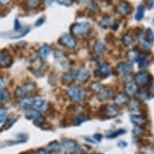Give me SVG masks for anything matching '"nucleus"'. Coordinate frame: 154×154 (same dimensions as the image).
I'll use <instances>...</instances> for the list:
<instances>
[{
  "mask_svg": "<svg viewBox=\"0 0 154 154\" xmlns=\"http://www.w3.org/2000/svg\"><path fill=\"white\" fill-rule=\"evenodd\" d=\"M67 95L71 101L74 103H81L86 99V91L82 86H73L67 91Z\"/></svg>",
  "mask_w": 154,
  "mask_h": 154,
  "instance_id": "nucleus-1",
  "label": "nucleus"
},
{
  "mask_svg": "<svg viewBox=\"0 0 154 154\" xmlns=\"http://www.w3.org/2000/svg\"><path fill=\"white\" fill-rule=\"evenodd\" d=\"M91 25L88 22H80L76 23L71 26L70 32L74 35H80V36H85L88 35L91 31Z\"/></svg>",
  "mask_w": 154,
  "mask_h": 154,
  "instance_id": "nucleus-2",
  "label": "nucleus"
},
{
  "mask_svg": "<svg viewBox=\"0 0 154 154\" xmlns=\"http://www.w3.org/2000/svg\"><path fill=\"white\" fill-rule=\"evenodd\" d=\"M36 88V86L34 82H28V83L23 84V86H19L15 90V94L18 98H23L24 96H27L30 93L33 92Z\"/></svg>",
  "mask_w": 154,
  "mask_h": 154,
  "instance_id": "nucleus-3",
  "label": "nucleus"
},
{
  "mask_svg": "<svg viewBox=\"0 0 154 154\" xmlns=\"http://www.w3.org/2000/svg\"><path fill=\"white\" fill-rule=\"evenodd\" d=\"M59 43L69 49H73L77 45V41H76L75 38L73 37L72 34H69V33L61 35V37L59 40Z\"/></svg>",
  "mask_w": 154,
  "mask_h": 154,
  "instance_id": "nucleus-4",
  "label": "nucleus"
},
{
  "mask_svg": "<svg viewBox=\"0 0 154 154\" xmlns=\"http://www.w3.org/2000/svg\"><path fill=\"white\" fill-rule=\"evenodd\" d=\"M25 117L28 119H32L35 122V124H38V125H40L41 124H44L45 119L42 116V115L41 112L37 110H27L25 113Z\"/></svg>",
  "mask_w": 154,
  "mask_h": 154,
  "instance_id": "nucleus-5",
  "label": "nucleus"
},
{
  "mask_svg": "<svg viewBox=\"0 0 154 154\" xmlns=\"http://www.w3.org/2000/svg\"><path fill=\"white\" fill-rule=\"evenodd\" d=\"M135 82L137 85L139 86H146L148 85V83L150 81V75L149 73H146V72H144V71H140L138 73L135 75Z\"/></svg>",
  "mask_w": 154,
  "mask_h": 154,
  "instance_id": "nucleus-6",
  "label": "nucleus"
},
{
  "mask_svg": "<svg viewBox=\"0 0 154 154\" xmlns=\"http://www.w3.org/2000/svg\"><path fill=\"white\" fill-rule=\"evenodd\" d=\"M116 11L118 14H119L122 16H126L128 14H130L131 11V6L127 1L122 0L119 3V4L116 7Z\"/></svg>",
  "mask_w": 154,
  "mask_h": 154,
  "instance_id": "nucleus-7",
  "label": "nucleus"
},
{
  "mask_svg": "<svg viewBox=\"0 0 154 154\" xmlns=\"http://www.w3.org/2000/svg\"><path fill=\"white\" fill-rule=\"evenodd\" d=\"M91 78V73L88 69L82 67L77 71V80L80 83H86Z\"/></svg>",
  "mask_w": 154,
  "mask_h": 154,
  "instance_id": "nucleus-8",
  "label": "nucleus"
},
{
  "mask_svg": "<svg viewBox=\"0 0 154 154\" xmlns=\"http://www.w3.org/2000/svg\"><path fill=\"white\" fill-rule=\"evenodd\" d=\"M111 69L110 66L106 64H102L101 66H99V69L95 71L96 77H98L99 79H106L107 77L111 75Z\"/></svg>",
  "mask_w": 154,
  "mask_h": 154,
  "instance_id": "nucleus-9",
  "label": "nucleus"
},
{
  "mask_svg": "<svg viewBox=\"0 0 154 154\" xmlns=\"http://www.w3.org/2000/svg\"><path fill=\"white\" fill-rule=\"evenodd\" d=\"M12 64V57L10 53L6 52H0V67H8Z\"/></svg>",
  "mask_w": 154,
  "mask_h": 154,
  "instance_id": "nucleus-10",
  "label": "nucleus"
},
{
  "mask_svg": "<svg viewBox=\"0 0 154 154\" xmlns=\"http://www.w3.org/2000/svg\"><path fill=\"white\" fill-rule=\"evenodd\" d=\"M114 94L113 89L109 86H103V88L102 89V91L98 94V98L101 101H105L107 100L110 98L112 97Z\"/></svg>",
  "mask_w": 154,
  "mask_h": 154,
  "instance_id": "nucleus-11",
  "label": "nucleus"
},
{
  "mask_svg": "<svg viewBox=\"0 0 154 154\" xmlns=\"http://www.w3.org/2000/svg\"><path fill=\"white\" fill-rule=\"evenodd\" d=\"M133 69V66L131 61H127V62H122L119 63L117 66V72L120 74H128L131 73Z\"/></svg>",
  "mask_w": 154,
  "mask_h": 154,
  "instance_id": "nucleus-12",
  "label": "nucleus"
},
{
  "mask_svg": "<svg viewBox=\"0 0 154 154\" xmlns=\"http://www.w3.org/2000/svg\"><path fill=\"white\" fill-rule=\"evenodd\" d=\"M138 91L139 90L137 84L134 82H128L124 86V93L128 97H134L135 95H137Z\"/></svg>",
  "mask_w": 154,
  "mask_h": 154,
  "instance_id": "nucleus-13",
  "label": "nucleus"
},
{
  "mask_svg": "<svg viewBox=\"0 0 154 154\" xmlns=\"http://www.w3.org/2000/svg\"><path fill=\"white\" fill-rule=\"evenodd\" d=\"M119 113V108L116 106L113 105H107L104 108V115L107 118H115L116 117Z\"/></svg>",
  "mask_w": 154,
  "mask_h": 154,
  "instance_id": "nucleus-14",
  "label": "nucleus"
},
{
  "mask_svg": "<svg viewBox=\"0 0 154 154\" xmlns=\"http://www.w3.org/2000/svg\"><path fill=\"white\" fill-rule=\"evenodd\" d=\"M34 101H35V99L32 98V97L23 98L18 102V106L23 110H28L31 106H32Z\"/></svg>",
  "mask_w": 154,
  "mask_h": 154,
  "instance_id": "nucleus-15",
  "label": "nucleus"
},
{
  "mask_svg": "<svg viewBox=\"0 0 154 154\" xmlns=\"http://www.w3.org/2000/svg\"><path fill=\"white\" fill-rule=\"evenodd\" d=\"M129 97L125 93H119L114 97V103L116 106H124L128 103Z\"/></svg>",
  "mask_w": 154,
  "mask_h": 154,
  "instance_id": "nucleus-16",
  "label": "nucleus"
},
{
  "mask_svg": "<svg viewBox=\"0 0 154 154\" xmlns=\"http://www.w3.org/2000/svg\"><path fill=\"white\" fill-rule=\"evenodd\" d=\"M130 119L131 121L136 126L140 127V128H143L147 124L148 121H147V119L143 116H137V115H132L130 117Z\"/></svg>",
  "mask_w": 154,
  "mask_h": 154,
  "instance_id": "nucleus-17",
  "label": "nucleus"
},
{
  "mask_svg": "<svg viewBox=\"0 0 154 154\" xmlns=\"http://www.w3.org/2000/svg\"><path fill=\"white\" fill-rule=\"evenodd\" d=\"M76 79H77V72H74V71L66 72L62 76V82L66 85H70Z\"/></svg>",
  "mask_w": 154,
  "mask_h": 154,
  "instance_id": "nucleus-18",
  "label": "nucleus"
},
{
  "mask_svg": "<svg viewBox=\"0 0 154 154\" xmlns=\"http://www.w3.org/2000/svg\"><path fill=\"white\" fill-rule=\"evenodd\" d=\"M38 53H39V56H40L41 60L42 61H46L51 53L50 46L48 45H44L40 48Z\"/></svg>",
  "mask_w": 154,
  "mask_h": 154,
  "instance_id": "nucleus-19",
  "label": "nucleus"
},
{
  "mask_svg": "<svg viewBox=\"0 0 154 154\" xmlns=\"http://www.w3.org/2000/svg\"><path fill=\"white\" fill-rule=\"evenodd\" d=\"M62 146L66 150H69L72 152L78 147V144L72 139H64L62 140Z\"/></svg>",
  "mask_w": 154,
  "mask_h": 154,
  "instance_id": "nucleus-20",
  "label": "nucleus"
},
{
  "mask_svg": "<svg viewBox=\"0 0 154 154\" xmlns=\"http://www.w3.org/2000/svg\"><path fill=\"white\" fill-rule=\"evenodd\" d=\"M140 57V55L139 51L137 50V48H132L131 50L128 51V53H127V57L129 61H137Z\"/></svg>",
  "mask_w": 154,
  "mask_h": 154,
  "instance_id": "nucleus-21",
  "label": "nucleus"
},
{
  "mask_svg": "<svg viewBox=\"0 0 154 154\" xmlns=\"http://www.w3.org/2000/svg\"><path fill=\"white\" fill-rule=\"evenodd\" d=\"M46 105H47V103H46L45 100L44 99H35L34 101V103L32 105V107L35 110H37V111H44L46 107Z\"/></svg>",
  "mask_w": 154,
  "mask_h": 154,
  "instance_id": "nucleus-22",
  "label": "nucleus"
},
{
  "mask_svg": "<svg viewBox=\"0 0 154 154\" xmlns=\"http://www.w3.org/2000/svg\"><path fill=\"white\" fill-rule=\"evenodd\" d=\"M127 104H128L130 111H137L140 106V100L137 99H135V98L129 99Z\"/></svg>",
  "mask_w": 154,
  "mask_h": 154,
  "instance_id": "nucleus-23",
  "label": "nucleus"
},
{
  "mask_svg": "<svg viewBox=\"0 0 154 154\" xmlns=\"http://www.w3.org/2000/svg\"><path fill=\"white\" fill-rule=\"evenodd\" d=\"M99 25L101 26L102 28H108L109 27H111L112 25V20L110 16H104L102 18V20L99 22Z\"/></svg>",
  "mask_w": 154,
  "mask_h": 154,
  "instance_id": "nucleus-24",
  "label": "nucleus"
},
{
  "mask_svg": "<svg viewBox=\"0 0 154 154\" xmlns=\"http://www.w3.org/2000/svg\"><path fill=\"white\" fill-rule=\"evenodd\" d=\"M94 49V52H95L97 54H103V53H105V51H106V45H105V44L103 43L102 41H98V42L95 44Z\"/></svg>",
  "mask_w": 154,
  "mask_h": 154,
  "instance_id": "nucleus-25",
  "label": "nucleus"
},
{
  "mask_svg": "<svg viewBox=\"0 0 154 154\" xmlns=\"http://www.w3.org/2000/svg\"><path fill=\"white\" fill-rule=\"evenodd\" d=\"M47 149H48L50 152H57L61 149V145L58 141L54 140V141L50 142V143L48 144Z\"/></svg>",
  "mask_w": 154,
  "mask_h": 154,
  "instance_id": "nucleus-26",
  "label": "nucleus"
},
{
  "mask_svg": "<svg viewBox=\"0 0 154 154\" xmlns=\"http://www.w3.org/2000/svg\"><path fill=\"white\" fill-rule=\"evenodd\" d=\"M10 99V93L6 90H0V104L8 102Z\"/></svg>",
  "mask_w": 154,
  "mask_h": 154,
  "instance_id": "nucleus-27",
  "label": "nucleus"
},
{
  "mask_svg": "<svg viewBox=\"0 0 154 154\" xmlns=\"http://www.w3.org/2000/svg\"><path fill=\"white\" fill-rule=\"evenodd\" d=\"M25 4L29 9H35L40 6V0H26Z\"/></svg>",
  "mask_w": 154,
  "mask_h": 154,
  "instance_id": "nucleus-28",
  "label": "nucleus"
},
{
  "mask_svg": "<svg viewBox=\"0 0 154 154\" xmlns=\"http://www.w3.org/2000/svg\"><path fill=\"white\" fill-rule=\"evenodd\" d=\"M121 41H122V43L124 44L125 46L131 45V44L134 42L133 38L131 37L130 35H128V34H125V35H123Z\"/></svg>",
  "mask_w": 154,
  "mask_h": 154,
  "instance_id": "nucleus-29",
  "label": "nucleus"
},
{
  "mask_svg": "<svg viewBox=\"0 0 154 154\" xmlns=\"http://www.w3.org/2000/svg\"><path fill=\"white\" fill-rule=\"evenodd\" d=\"M144 8L143 6H139L138 8H137V12L135 15V19L137 20V21H140L144 18Z\"/></svg>",
  "mask_w": 154,
  "mask_h": 154,
  "instance_id": "nucleus-30",
  "label": "nucleus"
},
{
  "mask_svg": "<svg viewBox=\"0 0 154 154\" xmlns=\"http://www.w3.org/2000/svg\"><path fill=\"white\" fill-rule=\"evenodd\" d=\"M138 63H139L140 68H144L149 65V59L147 56H143V57H140L138 59Z\"/></svg>",
  "mask_w": 154,
  "mask_h": 154,
  "instance_id": "nucleus-31",
  "label": "nucleus"
},
{
  "mask_svg": "<svg viewBox=\"0 0 154 154\" xmlns=\"http://www.w3.org/2000/svg\"><path fill=\"white\" fill-rule=\"evenodd\" d=\"M126 133V131L124 130V129H119V130H117L116 131H115L113 133L110 134L107 136V139H115V138H117L119 136H122V135H124V134Z\"/></svg>",
  "mask_w": 154,
  "mask_h": 154,
  "instance_id": "nucleus-32",
  "label": "nucleus"
},
{
  "mask_svg": "<svg viewBox=\"0 0 154 154\" xmlns=\"http://www.w3.org/2000/svg\"><path fill=\"white\" fill-rule=\"evenodd\" d=\"M103 88V86H102L101 84L99 83V82H94V83H92V85L91 86V91H94V92L97 94L102 91V89Z\"/></svg>",
  "mask_w": 154,
  "mask_h": 154,
  "instance_id": "nucleus-33",
  "label": "nucleus"
},
{
  "mask_svg": "<svg viewBox=\"0 0 154 154\" xmlns=\"http://www.w3.org/2000/svg\"><path fill=\"white\" fill-rule=\"evenodd\" d=\"M137 95L138 96V99H139L140 100H142V101H144V100H146V99H149V93H148L145 90H141V91H138Z\"/></svg>",
  "mask_w": 154,
  "mask_h": 154,
  "instance_id": "nucleus-34",
  "label": "nucleus"
},
{
  "mask_svg": "<svg viewBox=\"0 0 154 154\" xmlns=\"http://www.w3.org/2000/svg\"><path fill=\"white\" fill-rule=\"evenodd\" d=\"M73 120H74V123L78 124H80L82 123H83L84 121H86V118L85 116L83 115H81V114H78V115H76L74 118H73Z\"/></svg>",
  "mask_w": 154,
  "mask_h": 154,
  "instance_id": "nucleus-35",
  "label": "nucleus"
},
{
  "mask_svg": "<svg viewBox=\"0 0 154 154\" xmlns=\"http://www.w3.org/2000/svg\"><path fill=\"white\" fill-rule=\"evenodd\" d=\"M146 40L150 43H153L154 42V35H153V32H152V31L149 28V29H147L146 31Z\"/></svg>",
  "mask_w": 154,
  "mask_h": 154,
  "instance_id": "nucleus-36",
  "label": "nucleus"
},
{
  "mask_svg": "<svg viewBox=\"0 0 154 154\" xmlns=\"http://www.w3.org/2000/svg\"><path fill=\"white\" fill-rule=\"evenodd\" d=\"M7 116H8V111L6 109L0 108V124L5 121Z\"/></svg>",
  "mask_w": 154,
  "mask_h": 154,
  "instance_id": "nucleus-37",
  "label": "nucleus"
},
{
  "mask_svg": "<svg viewBox=\"0 0 154 154\" xmlns=\"http://www.w3.org/2000/svg\"><path fill=\"white\" fill-rule=\"evenodd\" d=\"M16 120H17V119H15V118H11L10 119H8V121L6 122L5 125H4V128L6 129V130H8V129L10 128L12 126L13 124H15V122H16Z\"/></svg>",
  "mask_w": 154,
  "mask_h": 154,
  "instance_id": "nucleus-38",
  "label": "nucleus"
},
{
  "mask_svg": "<svg viewBox=\"0 0 154 154\" xmlns=\"http://www.w3.org/2000/svg\"><path fill=\"white\" fill-rule=\"evenodd\" d=\"M57 2L60 5L66 6V7H69L73 4V0H57Z\"/></svg>",
  "mask_w": 154,
  "mask_h": 154,
  "instance_id": "nucleus-39",
  "label": "nucleus"
},
{
  "mask_svg": "<svg viewBox=\"0 0 154 154\" xmlns=\"http://www.w3.org/2000/svg\"><path fill=\"white\" fill-rule=\"evenodd\" d=\"M141 45L142 47H143L144 48H145V49H149L150 47H151V43L149 42V41H147L146 39H145V40H144V41L141 42Z\"/></svg>",
  "mask_w": 154,
  "mask_h": 154,
  "instance_id": "nucleus-40",
  "label": "nucleus"
},
{
  "mask_svg": "<svg viewBox=\"0 0 154 154\" xmlns=\"http://www.w3.org/2000/svg\"><path fill=\"white\" fill-rule=\"evenodd\" d=\"M35 154H51V152L48 149H40L36 151Z\"/></svg>",
  "mask_w": 154,
  "mask_h": 154,
  "instance_id": "nucleus-41",
  "label": "nucleus"
},
{
  "mask_svg": "<svg viewBox=\"0 0 154 154\" xmlns=\"http://www.w3.org/2000/svg\"><path fill=\"white\" fill-rule=\"evenodd\" d=\"M54 56L57 59L62 58L64 57V53L61 50H56L55 53H54Z\"/></svg>",
  "mask_w": 154,
  "mask_h": 154,
  "instance_id": "nucleus-42",
  "label": "nucleus"
},
{
  "mask_svg": "<svg viewBox=\"0 0 154 154\" xmlns=\"http://www.w3.org/2000/svg\"><path fill=\"white\" fill-rule=\"evenodd\" d=\"M94 138L96 140V141L98 142H100L102 140V138H103V136H102L101 134L99 133H97V134H94Z\"/></svg>",
  "mask_w": 154,
  "mask_h": 154,
  "instance_id": "nucleus-43",
  "label": "nucleus"
},
{
  "mask_svg": "<svg viewBox=\"0 0 154 154\" xmlns=\"http://www.w3.org/2000/svg\"><path fill=\"white\" fill-rule=\"evenodd\" d=\"M6 86V81L4 79L2 78V77H0V90H2Z\"/></svg>",
  "mask_w": 154,
  "mask_h": 154,
  "instance_id": "nucleus-44",
  "label": "nucleus"
},
{
  "mask_svg": "<svg viewBox=\"0 0 154 154\" xmlns=\"http://www.w3.org/2000/svg\"><path fill=\"white\" fill-rule=\"evenodd\" d=\"M28 32H29V28H28V29H27V30H26L25 32H23V34H21V35H15V36H12V37H11V38H13V39H18V38L23 37V36H24V35L28 34Z\"/></svg>",
  "mask_w": 154,
  "mask_h": 154,
  "instance_id": "nucleus-45",
  "label": "nucleus"
},
{
  "mask_svg": "<svg viewBox=\"0 0 154 154\" xmlns=\"http://www.w3.org/2000/svg\"><path fill=\"white\" fill-rule=\"evenodd\" d=\"M44 22H45V20H44V19H42V18H41V19H39V20L35 22V27H40V26H41L43 24Z\"/></svg>",
  "mask_w": 154,
  "mask_h": 154,
  "instance_id": "nucleus-46",
  "label": "nucleus"
},
{
  "mask_svg": "<svg viewBox=\"0 0 154 154\" xmlns=\"http://www.w3.org/2000/svg\"><path fill=\"white\" fill-rule=\"evenodd\" d=\"M21 28L20 27V21L18 20H15V31H19Z\"/></svg>",
  "mask_w": 154,
  "mask_h": 154,
  "instance_id": "nucleus-47",
  "label": "nucleus"
},
{
  "mask_svg": "<svg viewBox=\"0 0 154 154\" xmlns=\"http://www.w3.org/2000/svg\"><path fill=\"white\" fill-rule=\"evenodd\" d=\"M127 145H128V144L125 141H119L118 143V147L121 148V149H124V148L127 147Z\"/></svg>",
  "mask_w": 154,
  "mask_h": 154,
  "instance_id": "nucleus-48",
  "label": "nucleus"
},
{
  "mask_svg": "<svg viewBox=\"0 0 154 154\" xmlns=\"http://www.w3.org/2000/svg\"><path fill=\"white\" fill-rule=\"evenodd\" d=\"M11 2V0H0V4L1 5H3V6H6L9 4V3Z\"/></svg>",
  "mask_w": 154,
  "mask_h": 154,
  "instance_id": "nucleus-49",
  "label": "nucleus"
},
{
  "mask_svg": "<svg viewBox=\"0 0 154 154\" xmlns=\"http://www.w3.org/2000/svg\"><path fill=\"white\" fill-rule=\"evenodd\" d=\"M57 154H68L67 150L65 149H61L59 151L57 152Z\"/></svg>",
  "mask_w": 154,
  "mask_h": 154,
  "instance_id": "nucleus-50",
  "label": "nucleus"
},
{
  "mask_svg": "<svg viewBox=\"0 0 154 154\" xmlns=\"http://www.w3.org/2000/svg\"><path fill=\"white\" fill-rule=\"evenodd\" d=\"M150 93H151V95L154 98V82L152 84L151 88H150Z\"/></svg>",
  "mask_w": 154,
  "mask_h": 154,
  "instance_id": "nucleus-51",
  "label": "nucleus"
},
{
  "mask_svg": "<svg viewBox=\"0 0 154 154\" xmlns=\"http://www.w3.org/2000/svg\"><path fill=\"white\" fill-rule=\"evenodd\" d=\"M46 1H47V2H48V3H49V4H50V3H52L53 2V1H54V0H46Z\"/></svg>",
  "mask_w": 154,
  "mask_h": 154,
  "instance_id": "nucleus-52",
  "label": "nucleus"
},
{
  "mask_svg": "<svg viewBox=\"0 0 154 154\" xmlns=\"http://www.w3.org/2000/svg\"><path fill=\"white\" fill-rule=\"evenodd\" d=\"M152 152H153V153H154V145L153 147H152Z\"/></svg>",
  "mask_w": 154,
  "mask_h": 154,
  "instance_id": "nucleus-53",
  "label": "nucleus"
},
{
  "mask_svg": "<svg viewBox=\"0 0 154 154\" xmlns=\"http://www.w3.org/2000/svg\"><path fill=\"white\" fill-rule=\"evenodd\" d=\"M94 154H100V153H94Z\"/></svg>",
  "mask_w": 154,
  "mask_h": 154,
  "instance_id": "nucleus-54",
  "label": "nucleus"
},
{
  "mask_svg": "<svg viewBox=\"0 0 154 154\" xmlns=\"http://www.w3.org/2000/svg\"><path fill=\"white\" fill-rule=\"evenodd\" d=\"M111 1H115V0H111Z\"/></svg>",
  "mask_w": 154,
  "mask_h": 154,
  "instance_id": "nucleus-55",
  "label": "nucleus"
},
{
  "mask_svg": "<svg viewBox=\"0 0 154 154\" xmlns=\"http://www.w3.org/2000/svg\"><path fill=\"white\" fill-rule=\"evenodd\" d=\"M21 154H26V153H21Z\"/></svg>",
  "mask_w": 154,
  "mask_h": 154,
  "instance_id": "nucleus-56",
  "label": "nucleus"
},
{
  "mask_svg": "<svg viewBox=\"0 0 154 154\" xmlns=\"http://www.w3.org/2000/svg\"><path fill=\"white\" fill-rule=\"evenodd\" d=\"M153 23H154V20H153Z\"/></svg>",
  "mask_w": 154,
  "mask_h": 154,
  "instance_id": "nucleus-57",
  "label": "nucleus"
}]
</instances>
